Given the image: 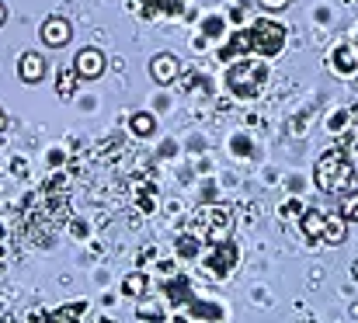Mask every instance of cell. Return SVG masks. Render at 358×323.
<instances>
[{
  "instance_id": "9c48e42d",
  "label": "cell",
  "mask_w": 358,
  "mask_h": 323,
  "mask_svg": "<svg viewBox=\"0 0 358 323\" xmlns=\"http://www.w3.org/2000/svg\"><path fill=\"white\" fill-rule=\"evenodd\" d=\"M324 219H327L324 213H317V209H306V215L299 219V229H303V236H306V240H320V236H324Z\"/></svg>"
},
{
  "instance_id": "52a82bcc",
  "label": "cell",
  "mask_w": 358,
  "mask_h": 323,
  "mask_svg": "<svg viewBox=\"0 0 358 323\" xmlns=\"http://www.w3.org/2000/svg\"><path fill=\"white\" fill-rule=\"evenodd\" d=\"M17 73H21L24 84H38V80L45 77V63H42V56H38V52H24V56L17 59Z\"/></svg>"
},
{
  "instance_id": "e0dca14e",
  "label": "cell",
  "mask_w": 358,
  "mask_h": 323,
  "mask_svg": "<svg viewBox=\"0 0 358 323\" xmlns=\"http://www.w3.org/2000/svg\"><path fill=\"white\" fill-rule=\"evenodd\" d=\"M3 17H7V10H3V3H0V24H3Z\"/></svg>"
},
{
  "instance_id": "7a4b0ae2",
  "label": "cell",
  "mask_w": 358,
  "mask_h": 323,
  "mask_svg": "<svg viewBox=\"0 0 358 323\" xmlns=\"http://www.w3.org/2000/svg\"><path fill=\"white\" fill-rule=\"evenodd\" d=\"M247 45L261 56H278L285 49V28L271 17H257L247 31Z\"/></svg>"
},
{
  "instance_id": "5bb4252c",
  "label": "cell",
  "mask_w": 358,
  "mask_h": 323,
  "mask_svg": "<svg viewBox=\"0 0 358 323\" xmlns=\"http://www.w3.org/2000/svg\"><path fill=\"white\" fill-rule=\"evenodd\" d=\"M143 289H146V282H143L139 275H129V278H125V292H143Z\"/></svg>"
},
{
  "instance_id": "9a60e30c",
  "label": "cell",
  "mask_w": 358,
  "mask_h": 323,
  "mask_svg": "<svg viewBox=\"0 0 358 323\" xmlns=\"http://www.w3.org/2000/svg\"><path fill=\"white\" fill-rule=\"evenodd\" d=\"M264 10H282V7H289V0H257Z\"/></svg>"
},
{
  "instance_id": "8fae6325",
  "label": "cell",
  "mask_w": 358,
  "mask_h": 323,
  "mask_svg": "<svg viewBox=\"0 0 358 323\" xmlns=\"http://www.w3.org/2000/svg\"><path fill=\"white\" fill-rule=\"evenodd\" d=\"M129 129H132L136 136H150V132H153V115H132V118H129Z\"/></svg>"
},
{
  "instance_id": "3957f363",
  "label": "cell",
  "mask_w": 358,
  "mask_h": 323,
  "mask_svg": "<svg viewBox=\"0 0 358 323\" xmlns=\"http://www.w3.org/2000/svg\"><path fill=\"white\" fill-rule=\"evenodd\" d=\"M202 219H209V226H195L199 229V236H206V240H213V243H227L230 240V229H234V219L227 209H206V213H199Z\"/></svg>"
},
{
  "instance_id": "8992f818",
  "label": "cell",
  "mask_w": 358,
  "mask_h": 323,
  "mask_svg": "<svg viewBox=\"0 0 358 323\" xmlns=\"http://www.w3.org/2000/svg\"><path fill=\"white\" fill-rule=\"evenodd\" d=\"M150 73H153V80H157V84H171V80H178V73H181V63H178V56H171V52H160V56H153V63H150Z\"/></svg>"
},
{
  "instance_id": "2e32d148",
  "label": "cell",
  "mask_w": 358,
  "mask_h": 323,
  "mask_svg": "<svg viewBox=\"0 0 358 323\" xmlns=\"http://www.w3.org/2000/svg\"><path fill=\"white\" fill-rule=\"evenodd\" d=\"M341 66H345V73H352V49H341Z\"/></svg>"
},
{
  "instance_id": "5b68a950",
  "label": "cell",
  "mask_w": 358,
  "mask_h": 323,
  "mask_svg": "<svg viewBox=\"0 0 358 323\" xmlns=\"http://www.w3.org/2000/svg\"><path fill=\"white\" fill-rule=\"evenodd\" d=\"M70 35H73V28H70V21H66V17H49V21L42 24V42H45V45H52V49L66 45V42H70Z\"/></svg>"
},
{
  "instance_id": "30bf717a",
  "label": "cell",
  "mask_w": 358,
  "mask_h": 323,
  "mask_svg": "<svg viewBox=\"0 0 358 323\" xmlns=\"http://www.w3.org/2000/svg\"><path fill=\"white\" fill-rule=\"evenodd\" d=\"M234 261H237V250H234V243L227 240V243H223V250H220V254L209 261V268H213L216 275H227V271L234 268Z\"/></svg>"
},
{
  "instance_id": "6da1fadb",
  "label": "cell",
  "mask_w": 358,
  "mask_h": 323,
  "mask_svg": "<svg viewBox=\"0 0 358 323\" xmlns=\"http://www.w3.org/2000/svg\"><path fill=\"white\" fill-rule=\"evenodd\" d=\"M313 181L324 195H338V192H352V181H355V171H352V160L341 153V150H327L317 167H313Z\"/></svg>"
},
{
  "instance_id": "ba28073f",
  "label": "cell",
  "mask_w": 358,
  "mask_h": 323,
  "mask_svg": "<svg viewBox=\"0 0 358 323\" xmlns=\"http://www.w3.org/2000/svg\"><path fill=\"white\" fill-rule=\"evenodd\" d=\"M345 233H348V222H345L341 215H327V219H324V236H320V240L334 247V243H345Z\"/></svg>"
},
{
  "instance_id": "ac0fdd59",
  "label": "cell",
  "mask_w": 358,
  "mask_h": 323,
  "mask_svg": "<svg viewBox=\"0 0 358 323\" xmlns=\"http://www.w3.org/2000/svg\"><path fill=\"white\" fill-rule=\"evenodd\" d=\"M3 125H7V118H3V111H0V129H3Z\"/></svg>"
},
{
  "instance_id": "4fadbf2b",
  "label": "cell",
  "mask_w": 358,
  "mask_h": 323,
  "mask_svg": "<svg viewBox=\"0 0 358 323\" xmlns=\"http://www.w3.org/2000/svg\"><path fill=\"white\" fill-rule=\"evenodd\" d=\"M73 87H77V70H66V73L59 77V94H63V98H73Z\"/></svg>"
},
{
  "instance_id": "277c9868",
  "label": "cell",
  "mask_w": 358,
  "mask_h": 323,
  "mask_svg": "<svg viewBox=\"0 0 358 323\" xmlns=\"http://www.w3.org/2000/svg\"><path fill=\"white\" fill-rule=\"evenodd\" d=\"M73 70H77L80 80L101 77V73H105V56H101V49H80L77 59H73Z\"/></svg>"
},
{
  "instance_id": "7c38bea8",
  "label": "cell",
  "mask_w": 358,
  "mask_h": 323,
  "mask_svg": "<svg viewBox=\"0 0 358 323\" xmlns=\"http://www.w3.org/2000/svg\"><path fill=\"white\" fill-rule=\"evenodd\" d=\"M341 219H345V222H358V195H348V199H345V202H341Z\"/></svg>"
}]
</instances>
